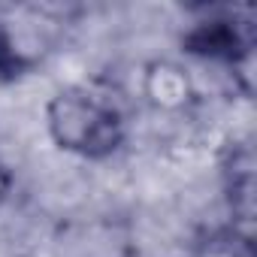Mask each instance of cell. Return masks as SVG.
<instances>
[{
  "label": "cell",
  "mask_w": 257,
  "mask_h": 257,
  "mask_svg": "<svg viewBox=\"0 0 257 257\" xmlns=\"http://www.w3.org/2000/svg\"><path fill=\"white\" fill-rule=\"evenodd\" d=\"M188 52L215 58L224 64H236L251 55L254 46V25L251 19H236V16H218L209 22H200L188 37H185Z\"/></svg>",
  "instance_id": "2"
},
{
  "label": "cell",
  "mask_w": 257,
  "mask_h": 257,
  "mask_svg": "<svg viewBox=\"0 0 257 257\" xmlns=\"http://www.w3.org/2000/svg\"><path fill=\"white\" fill-rule=\"evenodd\" d=\"M28 67H31V61L16 49L13 37L4 31V25H0V79H4V82L19 79Z\"/></svg>",
  "instance_id": "4"
},
{
  "label": "cell",
  "mask_w": 257,
  "mask_h": 257,
  "mask_svg": "<svg viewBox=\"0 0 257 257\" xmlns=\"http://www.w3.org/2000/svg\"><path fill=\"white\" fill-rule=\"evenodd\" d=\"M7 191H10V173H7L4 167H0V200L7 197Z\"/></svg>",
  "instance_id": "5"
},
{
  "label": "cell",
  "mask_w": 257,
  "mask_h": 257,
  "mask_svg": "<svg viewBox=\"0 0 257 257\" xmlns=\"http://www.w3.org/2000/svg\"><path fill=\"white\" fill-rule=\"evenodd\" d=\"M49 131L61 149L103 158L124 140V112L112 91L100 85H76L49 103Z\"/></svg>",
  "instance_id": "1"
},
{
  "label": "cell",
  "mask_w": 257,
  "mask_h": 257,
  "mask_svg": "<svg viewBox=\"0 0 257 257\" xmlns=\"http://www.w3.org/2000/svg\"><path fill=\"white\" fill-rule=\"evenodd\" d=\"M194 257H254V245L248 233L236 227H224V230L206 233L197 242Z\"/></svg>",
  "instance_id": "3"
}]
</instances>
